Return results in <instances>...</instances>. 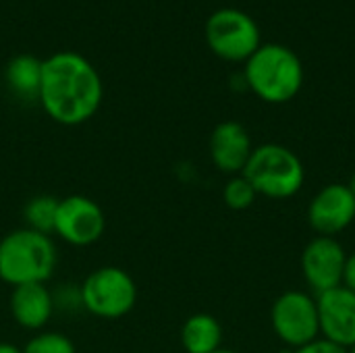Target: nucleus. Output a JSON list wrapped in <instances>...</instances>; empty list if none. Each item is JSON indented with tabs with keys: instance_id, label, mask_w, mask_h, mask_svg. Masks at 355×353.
Masks as SVG:
<instances>
[{
	"instance_id": "1",
	"label": "nucleus",
	"mask_w": 355,
	"mask_h": 353,
	"mask_svg": "<svg viewBox=\"0 0 355 353\" xmlns=\"http://www.w3.org/2000/svg\"><path fill=\"white\" fill-rule=\"evenodd\" d=\"M104 85L98 69L79 52H56L42 60L37 102L58 125L87 123L102 106Z\"/></svg>"
},
{
	"instance_id": "2",
	"label": "nucleus",
	"mask_w": 355,
	"mask_h": 353,
	"mask_svg": "<svg viewBox=\"0 0 355 353\" xmlns=\"http://www.w3.org/2000/svg\"><path fill=\"white\" fill-rule=\"evenodd\" d=\"M248 89L268 104L291 102L304 85L300 56L283 44H262L243 67Z\"/></svg>"
},
{
	"instance_id": "3",
	"label": "nucleus",
	"mask_w": 355,
	"mask_h": 353,
	"mask_svg": "<svg viewBox=\"0 0 355 353\" xmlns=\"http://www.w3.org/2000/svg\"><path fill=\"white\" fill-rule=\"evenodd\" d=\"M56 260L50 235L21 227L0 239V281L10 287L46 283L54 275Z\"/></svg>"
},
{
	"instance_id": "4",
	"label": "nucleus",
	"mask_w": 355,
	"mask_h": 353,
	"mask_svg": "<svg viewBox=\"0 0 355 353\" xmlns=\"http://www.w3.org/2000/svg\"><path fill=\"white\" fill-rule=\"evenodd\" d=\"M258 196L270 200H289L297 196L306 183L304 162L295 152L281 144H262L252 150V156L241 173Z\"/></svg>"
},
{
	"instance_id": "5",
	"label": "nucleus",
	"mask_w": 355,
	"mask_h": 353,
	"mask_svg": "<svg viewBox=\"0 0 355 353\" xmlns=\"http://www.w3.org/2000/svg\"><path fill=\"white\" fill-rule=\"evenodd\" d=\"M83 310L102 320H119L137 304V285L133 277L119 266H102L79 285Z\"/></svg>"
},
{
	"instance_id": "6",
	"label": "nucleus",
	"mask_w": 355,
	"mask_h": 353,
	"mask_svg": "<svg viewBox=\"0 0 355 353\" xmlns=\"http://www.w3.org/2000/svg\"><path fill=\"white\" fill-rule=\"evenodd\" d=\"M208 48L223 60L245 62L260 46L258 23L239 8H218L206 21Z\"/></svg>"
},
{
	"instance_id": "7",
	"label": "nucleus",
	"mask_w": 355,
	"mask_h": 353,
	"mask_svg": "<svg viewBox=\"0 0 355 353\" xmlns=\"http://www.w3.org/2000/svg\"><path fill=\"white\" fill-rule=\"evenodd\" d=\"M270 325L275 335L289 350H300L320 339V318H318L316 298L300 289L285 291L272 304Z\"/></svg>"
},
{
	"instance_id": "8",
	"label": "nucleus",
	"mask_w": 355,
	"mask_h": 353,
	"mask_svg": "<svg viewBox=\"0 0 355 353\" xmlns=\"http://www.w3.org/2000/svg\"><path fill=\"white\" fill-rule=\"evenodd\" d=\"M106 229V216L98 202L87 196H67L58 200L54 235L69 246L87 248L100 241Z\"/></svg>"
},
{
	"instance_id": "9",
	"label": "nucleus",
	"mask_w": 355,
	"mask_h": 353,
	"mask_svg": "<svg viewBox=\"0 0 355 353\" xmlns=\"http://www.w3.org/2000/svg\"><path fill=\"white\" fill-rule=\"evenodd\" d=\"M347 252L337 237H314L302 252V275L310 289L320 295L343 285Z\"/></svg>"
},
{
	"instance_id": "10",
	"label": "nucleus",
	"mask_w": 355,
	"mask_h": 353,
	"mask_svg": "<svg viewBox=\"0 0 355 353\" xmlns=\"http://www.w3.org/2000/svg\"><path fill=\"white\" fill-rule=\"evenodd\" d=\"M355 221V196L343 183L324 185L308 206L310 227L324 237L343 233Z\"/></svg>"
},
{
	"instance_id": "11",
	"label": "nucleus",
	"mask_w": 355,
	"mask_h": 353,
	"mask_svg": "<svg viewBox=\"0 0 355 353\" xmlns=\"http://www.w3.org/2000/svg\"><path fill=\"white\" fill-rule=\"evenodd\" d=\"M320 337L345 350L355 345V293L345 285L316 295Z\"/></svg>"
},
{
	"instance_id": "12",
	"label": "nucleus",
	"mask_w": 355,
	"mask_h": 353,
	"mask_svg": "<svg viewBox=\"0 0 355 353\" xmlns=\"http://www.w3.org/2000/svg\"><path fill=\"white\" fill-rule=\"evenodd\" d=\"M252 137L237 121H223L210 135L212 164L225 175H241L252 156Z\"/></svg>"
},
{
	"instance_id": "13",
	"label": "nucleus",
	"mask_w": 355,
	"mask_h": 353,
	"mask_svg": "<svg viewBox=\"0 0 355 353\" xmlns=\"http://www.w3.org/2000/svg\"><path fill=\"white\" fill-rule=\"evenodd\" d=\"M8 310L15 325L35 333H40L56 312L52 291L46 283H29V285L12 287L8 298Z\"/></svg>"
},
{
	"instance_id": "14",
	"label": "nucleus",
	"mask_w": 355,
	"mask_h": 353,
	"mask_svg": "<svg viewBox=\"0 0 355 353\" xmlns=\"http://www.w3.org/2000/svg\"><path fill=\"white\" fill-rule=\"evenodd\" d=\"M181 345L187 353H214L223 345V327L212 314H193L181 327Z\"/></svg>"
},
{
	"instance_id": "15",
	"label": "nucleus",
	"mask_w": 355,
	"mask_h": 353,
	"mask_svg": "<svg viewBox=\"0 0 355 353\" xmlns=\"http://www.w3.org/2000/svg\"><path fill=\"white\" fill-rule=\"evenodd\" d=\"M8 89L19 100H37L42 83V60L31 54H17L4 69Z\"/></svg>"
},
{
	"instance_id": "16",
	"label": "nucleus",
	"mask_w": 355,
	"mask_h": 353,
	"mask_svg": "<svg viewBox=\"0 0 355 353\" xmlns=\"http://www.w3.org/2000/svg\"><path fill=\"white\" fill-rule=\"evenodd\" d=\"M58 200L52 196H35L31 198L23 208V221L25 227L44 235L54 233V221H56Z\"/></svg>"
},
{
	"instance_id": "17",
	"label": "nucleus",
	"mask_w": 355,
	"mask_h": 353,
	"mask_svg": "<svg viewBox=\"0 0 355 353\" xmlns=\"http://www.w3.org/2000/svg\"><path fill=\"white\" fill-rule=\"evenodd\" d=\"M23 353H77L75 350V343L58 333V331H40L35 333L27 343L25 347H21Z\"/></svg>"
},
{
	"instance_id": "18",
	"label": "nucleus",
	"mask_w": 355,
	"mask_h": 353,
	"mask_svg": "<svg viewBox=\"0 0 355 353\" xmlns=\"http://www.w3.org/2000/svg\"><path fill=\"white\" fill-rule=\"evenodd\" d=\"M256 198L258 193L254 185L243 175H233L223 189V200L231 210H248L256 202Z\"/></svg>"
},
{
	"instance_id": "19",
	"label": "nucleus",
	"mask_w": 355,
	"mask_h": 353,
	"mask_svg": "<svg viewBox=\"0 0 355 353\" xmlns=\"http://www.w3.org/2000/svg\"><path fill=\"white\" fill-rule=\"evenodd\" d=\"M52 300H54V310L58 312H79L83 310V302H81V289L79 285H73V283H64L62 287L54 289L52 291Z\"/></svg>"
},
{
	"instance_id": "20",
	"label": "nucleus",
	"mask_w": 355,
	"mask_h": 353,
	"mask_svg": "<svg viewBox=\"0 0 355 353\" xmlns=\"http://www.w3.org/2000/svg\"><path fill=\"white\" fill-rule=\"evenodd\" d=\"M287 353H347V350L320 337V339H316V341H312V343H308V345H304L300 350H289Z\"/></svg>"
},
{
	"instance_id": "21",
	"label": "nucleus",
	"mask_w": 355,
	"mask_h": 353,
	"mask_svg": "<svg viewBox=\"0 0 355 353\" xmlns=\"http://www.w3.org/2000/svg\"><path fill=\"white\" fill-rule=\"evenodd\" d=\"M343 285L347 289H352L355 293V254L347 256V264H345V275H343Z\"/></svg>"
},
{
	"instance_id": "22",
	"label": "nucleus",
	"mask_w": 355,
	"mask_h": 353,
	"mask_svg": "<svg viewBox=\"0 0 355 353\" xmlns=\"http://www.w3.org/2000/svg\"><path fill=\"white\" fill-rule=\"evenodd\" d=\"M0 353H23L21 347L12 345V343H6V341H0Z\"/></svg>"
},
{
	"instance_id": "23",
	"label": "nucleus",
	"mask_w": 355,
	"mask_h": 353,
	"mask_svg": "<svg viewBox=\"0 0 355 353\" xmlns=\"http://www.w3.org/2000/svg\"><path fill=\"white\" fill-rule=\"evenodd\" d=\"M347 187L352 189V193H354V196H355V173H354V175H352V179H349V183H347Z\"/></svg>"
},
{
	"instance_id": "24",
	"label": "nucleus",
	"mask_w": 355,
	"mask_h": 353,
	"mask_svg": "<svg viewBox=\"0 0 355 353\" xmlns=\"http://www.w3.org/2000/svg\"><path fill=\"white\" fill-rule=\"evenodd\" d=\"M214 353H239V352H233V350H225V347H220V350H216Z\"/></svg>"
},
{
	"instance_id": "25",
	"label": "nucleus",
	"mask_w": 355,
	"mask_h": 353,
	"mask_svg": "<svg viewBox=\"0 0 355 353\" xmlns=\"http://www.w3.org/2000/svg\"><path fill=\"white\" fill-rule=\"evenodd\" d=\"M347 353H355V345L354 347H349V350H347Z\"/></svg>"
}]
</instances>
